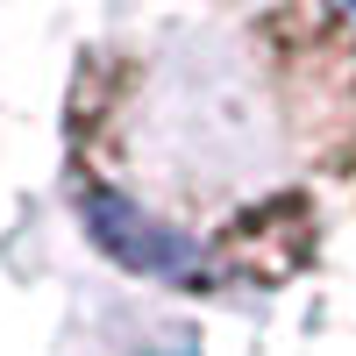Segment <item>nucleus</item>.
Segmentation results:
<instances>
[{
	"instance_id": "obj_1",
	"label": "nucleus",
	"mask_w": 356,
	"mask_h": 356,
	"mask_svg": "<svg viewBox=\"0 0 356 356\" xmlns=\"http://www.w3.org/2000/svg\"><path fill=\"white\" fill-rule=\"evenodd\" d=\"M86 235L186 292H271L314 257L307 178L356 171V15L271 8L228 36L100 43L65 93Z\"/></svg>"
}]
</instances>
